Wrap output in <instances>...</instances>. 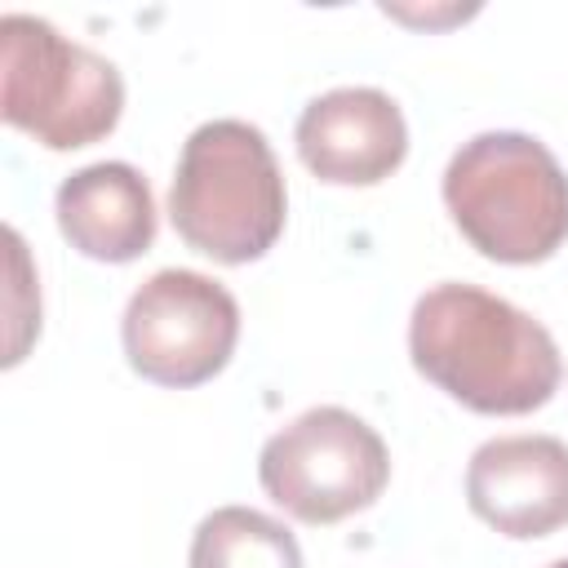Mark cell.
<instances>
[{
  "mask_svg": "<svg viewBox=\"0 0 568 568\" xmlns=\"http://www.w3.org/2000/svg\"><path fill=\"white\" fill-rule=\"evenodd\" d=\"M444 204L457 231L506 266L546 262L568 240V173L532 133L488 129L462 142L444 169Z\"/></svg>",
  "mask_w": 568,
  "mask_h": 568,
  "instance_id": "3957f363",
  "label": "cell"
},
{
  "mask_svg": "<svg viewBox=\"0 0 568 568\" xmlns=\"http://www.w3.org/2000/svg\"><path fill=\"white\" fill-rule=\"evenodd\" d=\"M550 568H568V559H555V564H550Z\"/></svg>",
  "mask_w": 568,
  "mask_h": 568,
  "instance_id": "8fae6325",
  "label": "cell"
},
{
  "mask_svg": "<svg viewBox=\"0 0 568 568\" xmlns=\"http://www.w3.org/2000/svg\"><path fill=\"white\" fill-rule=\"evenodd\" d=\"M470 510L501 537L532 541L568 524V444L555 435H497L470 453Z\"/></svg>",
  "mask_w": 568,
  "mask_h": 568,
  "instance_id": "ba28073f",
  "label": "cell"
},
{
  "mask_svg": "<svg viewBox=\"0 0 568 568\" xmlns=\"http://www.w3.org/2000/svg\"><path fill=\"white\" fill-rule=\"evenodd\" d=\"M262 493L302 524H337L368 510L390 479L382 435L351 408L320 404L280 426L257 457Z\"/></svg>",
  "mask_w": 568,
  "mask_h": 568,
  "instance_id": "5b68a950",
  "label": "cell"
},
{
  "mask_svg": "<svg viewBox=\"0 0 568 568\" xmlns=\"http://www.w3.org/2000/svg\"><path fill=\"white\" fill-rule=\"evenodd\" d=\"M413 368L488 417H519L559 390V346L541 320L479 284H435L408 315Z\"/></svg>",
  "mask_w": 568,
  "mask_h": 568,
  "instance_id": "6da1fadb",
  "label": "cell"
},
{
  "mask_svg": "<svg viewBox=\"0 0 568 568\" xmlns=\"http://www.w3.org/2000/svg\"><path fill=\"white\" fill-rule=\"evenodd\" d=\"M53 213L67 244L93 262H133L155 240L151 186L124 160H98L62 178Z\"/></svg>",
  "mask_w": 568,
  "mask_h": 568,
  "instance_id": "9c48e42d",
  "label": "cell"
},
{
  "mask_svg": "<svg viewBox=\"0 0 568 568\" xmlns=\"http://www.w3.org/2000/svg\"><path fill=\"white\" fill-rule=\"evenodd\" d=\"M120 342L129 368L155 386H200L217 377L240 342V306L213 275L169 266L133 288Z\"/></svg>",
  "mask_w": 568,
  "mask_h": 568,
  "instance_id": "8992f818",
  "label": "cell"
},
{
  "mask_svg": "<svg viewBox=\"0 0 568 568\" xmlns=\"http://www.w3.org/2000/svg\"><path fill=\"white\" fill-rule=\"evenodd\" d=\"M302 164L333 186H373L408 155V124L390 93L346 84L311 98L293 129Z\"/></svg>",
  "mask_w": 568,
  "mask_h": 568,
  "instance_id": "52a82bcc",
  "label": "cell"
},
{
  "mask_svg": "<svg viewBox=\"0 0 568 568\" xmlns=\"http://www.w3.org/2000/svg\"><path fill=\"white\" fill-rule=\"evenodd\" d=\"M284 173L257 124L209 120L182 142L169 222L195 253L222 266L257 262L284 235Z\"/></svg>",
  "mask_w": 568,
  "mask_h": 568,
  "instance_id": "7a4b0ae2",
  "label": "cell"
},
{
  "mask_svg": "<svg viewBox=\"0 0 568 568\" xmlns=\"http://www.w3.org/2000/svg\"><path fill=\"white\" fill-rule=\"evenodd\" d=\"M191 568H306L297 537L253 510V506H217L200 519L191 537Z\"/></svg>",
  "mask_w": 568,
  "mask_h": 568,
  "instance_id": "30bf717a",
  "label": "cell"
},
{
  "mask_svg": "<svg viewBox=\"0 0 568 568\" xmlns=\"http://www.w3.org/2000/svg\"><path fill=\"white\" fill-rule=\"evenodd\" d=\"M124 111L115 62L31 13L0 18V115L49 151L106 138Z\"/></svg>",
  "mask_w": 568,
  "mask_h": 568,
  "instance_id": "277c9868",
  "label": "cell"
}]
</instances>
